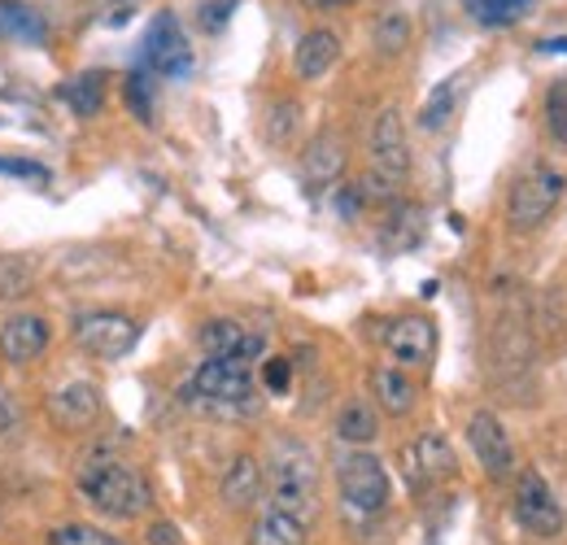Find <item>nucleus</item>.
I'll return each mask as SVG.
<instances>
[{
  "label": "nucleus",
  "mask_w": 567,
  "mask_h": 545,
  "mask_svg": "<svg viewBox=\"0 0 567 545\" xmlns=\"http://www.w3.org/2000/svg\"><path fill=\"white\" fill-rule=\"evenodd\" d=\"M411 35H415V27H411V18H406L402 9L380 13V22H375V49H380L384 58H398V53L411 44Z\"/></svg>",
  "instance_id": "nucleus-27"
},
{
  "label": "nucleus",
  "mask_w": 567,
  "mask_h": 545,
  "mask_svg": "<svg viewBox=\"0 0 567 545\" xmlns=\"http://www.w3.org/2000/svg\"><path fill=\"white\" fill-rule=\"evenodd\" d=\"M458 92H463V79H445V83H436V92L427 96L424 110H420V127H424V132H441V127L454 119Z\"/></svg>",
  "instance_id": "nucleus-25"
},
{
  "label": "nucleus",
  "mask_w": 567,
  "mask_h": 545,
  "mask_svg": "<svg viewBox=\"0 0 567 545\" xmlns=\"http://www.w3.org/2000/svg\"><path fill=\"white\" fill-rule=\"evenodd\" d=\"M371 393H375L380 410H389V414H398V419L415 410V384H411V376H406L402 367H380V371H371Z\"/></svg>",
  "instance_id": "nucleus-21"
},
{
  "label": "nucleus",
  "mask_w": 567,
  "mask_h": 545,
  "mask_svg": "<svg viewBox=\"0 0 567 545\" xmlns=\"http://www.w3.org/2000/svg\"><path fill=\"white\" fill-rule=\"evenodd\" d=\"M0 175H18V179H49V171L40 162H27V157H0Z\"/></svg>",
  "instance_id": "nucleus-33"
},
{
  "label": "nucleus",
  "mask_w": 567,
  "mask_h": 545,
  "mask_svg": "<svg viewBox=\"0 0 567 545\" xmlns=\"http://www.w3.org/2000/svg\"><path fill=\"white\" fill-rule=\"evenodd\" d=\"M546 132L559 148H567V79L550 83L546 92Z\"/></svg>",
  "instance_id": "nucleus-28"
},
{
  "label": "nucleus",
  "mask_w": 567,
  "mask_h": 545,
  "mask_svg": "<svg viewBox=\"0 0 567 545\" xmlns=\"http://www.w3.org/2000/svg\"><path fill=\"white\" fill-rule=\"evenodd\" d=\"M463 4L481 27H515L533 9V0H463Z\"/></svg>",
  "instance_id": "nucleus-26"
},
{
  "label": "nucleus",
  "mask_w": 567,
  "mask_h": 545,
  "mask_svg": "<svg viewBox=\"0 0 567 545\" xmlns=\"http://www.w3.org/2000/svg\"><path fill=\"white\" fill-rule=\"evenodd\" d=\"M0 35L22 44H44V18L22 0H0Z\"/></svg>",
  "instance_id": "nucleus-22"
},
{
  "label": "nucleus",
  "mask_w": 567,
  "mask_h": 545,
  "mask_svg": "<svg viewBox=\"0 0 567 545\" xmlns=\"http://www.w3.org/2000/svg\"><path fill=\"white\" fill-rule=\"evenodd\" d=\"M254 362L249 358H206L188 380H184V402L210 414H245L254 410Z\"/></svg>",
  "instance_id": "nucleus-4"
},
{
  "label": "nucleus",
  "mask_w": 567,
  "mask_h": 545,
  "mask_svg": "<svg viewBox=\"0 0 567 545\" xmlns=\"http://www.w3.org/2000/svg\"><path fill=\"white\" fill-rule=\"evenodd\" d=\"M197 345H202L206 358H249V362H258L267 353V337L262 332H249L236 319H210L197 332Z\"/></svg>",
  "instance_id": "nucleus-14"
},
{
  "label": "nucleus",
  "mask_w": 567,
  "mask_h": 545,
  "mask_svg": "<svg viewBox=\"0 0 567 545\" xmlns=\"http://www.w3.org/2000/svg\"><path fill=\"white\" fill-rule=\"evenodd\" d=\"M306 9H315V13H332V9H346V4H354V0H301Z\"/></svg>",
  "instance_id": "nucleus-38"
},
{
  "label": "nucleus",
  "mask_w": 567,
  "mask_h": 545,
  "mask_svg": "<svg viewBox=\"0 0 567 545\" xmlns=\"http://www.w3.org/2000/svg\"><path fill=\"white\" fill-rule=\"evenodd\" d=\"M262 476H267V502L271 506H284V511L301 515L306 524H315V515H319V467H315V454L301 441H292V436L276 441Z\"/></svg>",
  "instance_id": "nucleus-3"
},
{
  "label": "nucleus",
  "mask_w": 567,
  "mask_h": 545,
  "mask_svg": "<svg viewBox=\"0 0 567 545\" xmlns=\"http://www.w3.org/2000/svg\"><path fill=\"white\" fill-rule=\"evenodd\" d=\"M144 62L157 74H166V79H188L193 74L197 58H193V44H188V35H184L175 13H157L153 18L148 40H144Z\"/></svg>",
  "instance_id": "nucleus-9"
},
{
  "label": "nucleus",
  "mask_w": 567,
  "mask_h": 545,
  "mask_svg": "<svg viewBox=\"0 0 567 545\" xmlns=\"http://www.w3.org/2000/svg\"><path fill=\"white\" fill-rule=\"evenodd\" d=\"M337 489H341V506L362 515V520L380 515L389 506V493H393L384 463L367 445H354L337 459Z\"/></svg>",
  "instance_id": "nucleus-5"
},
{
  "label": "nucleus",
  "mask_w": 567,
  "mask_h": 545,
  "mask_svg": "<svg viewBox=\"0 0 567 545\" xmlns=\"http://www.w3.org/2000/svg\"><path fill=\"white\" fill-rule=\"evenodd\" d=\"M74 345L92 358H127L141 345V319L123 315V310H87L74 319Z\"/></svg>",
  "instance_id": "nucleus-7"
},
{
  "label": "nucleus",
  "mask_w": 567,
  "mask_h": 545,
  "mask_svg": "<svg viewBox=\"0 0 567 545\" xmlns=\"http://www.w3.org/2000/svg\"><path fill=\"white\" fill-rule=\"evenodd\" d=\"M402 463H406V480H411L415 489L436 484V480H450L454 472H458L454 445H450L441 432H420V436H415V445H406Z\"/></svg>",
  "instance_id": "nucleus-12"
},
{
  "label": "nucleus",
  "mask_w": 567,
  "mask_h": 545,
  "mask_svg": "<svg viewBox=\"0 0 567 545\" xmlns=\"http://www.w3.org/2000/svg\"><path fill=\"white\" fill-rule=\"evenodd\" d=\"M362 202H367V193H362L358 184H346V188H337V214H341L346 223H354L358 214H362Z\"/></svg>",
  "instance_id": "nucleus-34"
},
{
  "label": "nucleus",
  "mask_w": 567,
  "mask_h": 545,
  "mask_svg": "<svg viewBox=\"0 0 567 545\" xmlns=\"http://www.w3.org/2000/svg\"><path fill=\"white\" fill-rule=\"evenodd\" d=\"M367 157H371V171L362 175V193L367 202H398L406 175H411V144H406V123L398 114V105H384L371 123V136H367Z\"/></svg>",
  "instance_id": "nucleus-2"
},
{
  "label": "nucleus",
  "mask_w": 567,
  "mask_h": 545,
  "mask_svg": "<svg viewBox=\"0 0 567 545\" xmlns=\"http://www.w3.org/2000/svg\"><path fill=\"white\" fill-rule=\"evenodd\" d=\"M341 175H346V144L332 136V132H323V136L306 148V157H301V188L310 197H319V193L337 188Z\"/></svg>",
  "instance_id": "nucleus-15"
},
{
  "label": "nucleus",
  "mask_w": 567,
  "mask_h": 545,
  "mask_svg": "<svg viewBox=\"0 0 567 545\" xmlns=\"http://www.w3.org/2000/svg\"><path fill=\"white\" fill-rule=\"evenodd\" d=\"M231 9H236V0H206V9H202L206 31H218V27L231 18Z\"/></svg>",
  "instance_id": "nucleus-35"
},
{
  "label": "nucleus",
  "mask_w": 567,
  "mask_h": 545,
  "mask_svg": "<svg viewBox=\"0 0 567 545\" xmlns=\"http://www.w3.org/2000/svg\"><path fill=\"white\" fill-rule=\"evenodd\" d=\"M389 218H384V232H380V240H384V249H393V254H406V249H415L420 240H424V209L411 202H389Z\"/></svg>",
  "instance_id": "nucleus-20"
},
{
  "label": "nucleus",
  "mask_w": 567,
  "mask_h": 545,
  "mask_svg": "<svg viewBox=\"0 0 567 545\" xmlns=\"http://www.w3.org/2000/svg\"><path fill=\"white\" fill-rule=\"evenodd\" d=\"M218 493H223V506H227V511H249V506H258L262 493H267L262 463H258L254 454H236V459L227 463V472H223Z\"/></svg>",
  "instance_id": "nucleus-16"
},
{
  "label": "nucleus",
  "mask_w": 567,
  "mask_h": 545,
  "mask_svg": "<svg viewBox=\"0 0 567 545\" xmlns=\"http://www.w3.org/2000/svg\"><path fill=\"white\" fill-rule=\"evenodd\" d=\"M49 545H123V542L110 537L105 528H92V524H58L49 533Z\"/></svg>",
  "instance_id": "nucleus-29"
},
{
  "label": "nucleus",
  "mask_w": 567,
  "mask_h": 545,
  "mask_svg": "<svg viewBox=\"0 0 567 545\" xmlns=\"http://www.w3.org/2000/svg\"><path fill=\"white\" fill-rule=\"evenodd\" d=\"M306 537H310V524L271 502L262 506V515L249 528V545H306Z\"/></svg>",
  "instance_id": "nucleus-19"
},
{
  "label": "nucleus",
  "mask_w": 567,
  "mask_h": 545,
  "mask_svg": "<svg viewBox=\"0 0 567 545\" xmlns=\"http://www.w3.org/2000/svg\"><path fill=\"white\" fill-rule=\"evenodd\" d=\"M467 445H472V454H476V463L485 467V476L489 480H506L515 472V441L506 436V428H502V419H497L494 410H476L472 419H467Z\"/></svg>",
  "instance_id": "nucleus-10"
},
{
  "label": "nucleus",
  "mask_w": 567,
  "mask_h": 545,
  "mask_svg": "<svg viewBox=\"0 0 567 545\" xmlns=\"http://www.w3.org/2000/svg\"><path fill=\"white\" fill-rule=\"evenodd\" d=\"M148 545H179V533H175V524H166V520H157V524H148Z\"/></svg>",
  "instance_id": "nucleus-37"
},
{
  "label": "nucleus",
  "mask_w": 567,
  "mask_h": 545,
  "mask_svg": "<svg viewBox=\"0 0 567 545\" xmlns=\"http://www.w3.org/2000/svg\"><path fill=\"white\" fill-rule=\"evenodd\" d=\"M384 353H389L402 371L427 367L432 353H436V328H432V319H424V315H402V319H393V323L384 328Z\"/></svg>",
  "instance_id": "nucleus-11"
},
{
  "label": "nucleus",
  "mask_w": 567,
  "mask_h": 545,
  "mask_svg": "<svg viewBox=\"0 0 567 545\" xmlns=\"http://www.w3.org/2000/svg\"><path fill=\"white\" fill-rule=\"evenodd\" d=\"M380 436V414L367 402H346L337 410V441L346 445H371Z\"/></svg>",
  "instance_id": "nucleus-23"
},
{
  "label": "nucleus",
  "mask_w": 567,
  "mask_h": 545,
  "mask_svg": "<svg viewBox=\"0 0 567 545\" xmlns=\"http://www.w3.org/2000/svg\"><path fill=\"white\" fill-rule=\"evenodd\" d=\"M127 105L141 123H153V92H148V74L144 70H132L127 74Z\"/></svg>",
  "instance_id": "nucleus-30"
},
{
  "label": "nucleus",
  "mask_w": 567,
  "mask_h": 545,
  "mask_svg": "<svg viewBox=\"0 0 567 545\" xmlns=\"http://www.w3.org/2000/svg\"><path fill=\"white\" fill-rule=\"evenodd\" d=\"M74 489L79 497L110 515V520H141L144 511L153 506V484L141 467L123 463L110 445H96L92 454H83L79 463V476H74Z\"/></svg>",
  "instance_id": "nucleus-1"
},
{
  "label": "nucleus",
  "mask_w": 567,
  "mask_h": 545,
  "mask_svg": "<svg viewBox=\"0 0 567 545\" xmlns=\"http://www.w3.org/2000/svg\"><path fill=\"white\" fill-rule=\"evenodd\" d=\"M49 349V323L40 315H9L0 323V358L9 367H31Z\"/></svg>",
  "instance_id": "nucleus-13"
},
{
  "label": "nucleus",
  "mask_w": 567,
  "mask_h": 545,
  "mask_svg": "<svg viewBox=\"0 0 567 545\" xmlns=\"http://www.w3.org/2000/svg\"><path fill=\"white\" fill-rule=\"evenodd\" d=\"M511 506H515L519 528L533 533V537H559V533L567 528V511L559 506L555 489L546 484L542 472H524V476L515 480V497H511Z\"/></svg>",
  "instance_id": "nucleus-8"
},
{
  "label": "nucleus",
  "mask_w": 567,
  "mask_h": 545,
  "mask_svg": "<svg viewBox=\"0 0 567 545\" xmlns=\"http://www.w3.org/2000/svg\"><path fill=\"white\" fill-rule=\"evenodd\" d=\"M62 101L71 105L79 119H92V114H101V105H105V74H101V70L74 74L71 83L62 88Z\"/></svg>",
  "instance_id": "nucleus-24"
},
{
  "label": "nucleus",
  "mask_w": 567,
  "mask_h": 545,
  "mask_svg": "<svg viewBox=\"0 0 567 545\" xmlns=\"http://www.w3.org/2000/svg\"><path fill=\"white\" fill-rule=\"evenodd\" d=\"M262 384H267L271 393H288V384H292V362H288V358H267Z\"/></svg>",
  "instance_id": "nucleus-32"
},
{
  "label": "nucleus",
  "mask_w": 567,
  "mask_h": 545,
  "mask_svg": "<svg viewBox=\"0 0 567 545\" xmlns=\"http://www.w3.org/2000/svg\"><path fill=\"white\" fill-rule=\"evenodd\" d=\"M297 123H301V105L284 101V105H276V110H271L267 132H271V140H276V144H292V136H297Z\"/></svg>",
  "instance_id": "nucleus-31"
},
{
  "label": "nucleus",
  "mask_w": 567,
  "mask_h": 545,
  "mask_svg": "<svg viewBox=\"0 0 567 545\" xmlns=\"http://www.w3.org/2000/svg\"><path fill=\"white\" fill-rule=\"evenodd\" d=\"M537 53H567V35H555V40H542Z\"/></svg>",
  "instance_id": "nucleus-39"
},
{
  "label": "nucleus",
  "mask_w": 567,
  "mask_h": 545,
  "mask_svg": "<svg viewBox=\"0 0 567 545\" xmlns=\"http://www.w3.org/2000/svg\"><path fill=\"white\" fill-rule=\"evenodd\" d=\"M337 62H341V35L328 31V27L306 31V35L297 40V49H292V70H297V79H306V83L323 79Z\"/></svg>",
  "instance_id": "nucleus-17"
},
{
  "label": "nucleus",
  "mask_w": 567,
  "mask_h": 545,
  "mask_svg": "<svg viewBox=\"0 0 567 545\" xmlns=\"http://www.w3.org/2000/svg\"><path fill=\"white\" fill-rule=\"evenodd\" d=\"M13 428H18V407H13V398H9V389L0 380V436L13 432Z\"/></svg>",
  "instance_id": "nucleus-36"
},
{
  "label": "nucleus",
  "mask_w": 567,
  "mask_h": 545,
  "mask_svg": "<svg viewBox=\"0 0 567 545\" xmlns=\"http://www.w3.org/2000/svg\"><path fill=\"white\" fill-rule=\"evenodd\" d=\"M49 410L66 428H92L101 419V389L92 380H71L49 398Z\"/></svg>",
  "instance_id": "nucleus-18"
},
{
  "label": "nucleus",
  "mask_w": 567,
  "mask_h": 545,
  "mask_svg": "<svg viewBox=\"0 0 567 545\" xmlns=\"http://www.w3.org/2000/svg\"><path fill=\"white\" fill-rule=\"evenodd\" d=\"M567 179L555 166H533L524 171L515 184H511V197H506V223L511 232H537L555 209L564 202Z\"/></svg>",
  "instance_id": "nucleus-6"
}]
</instances>
